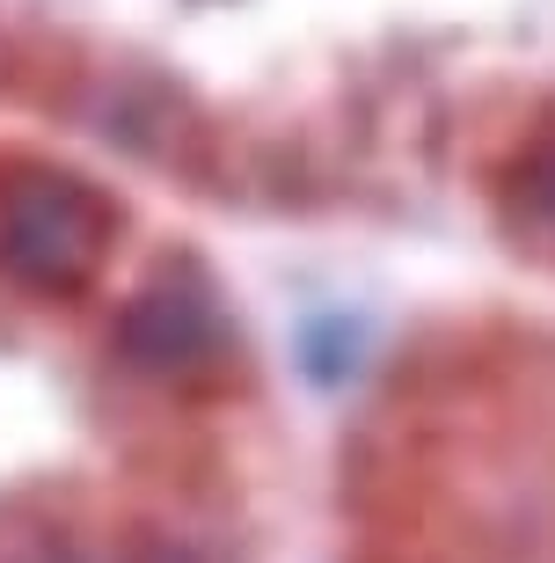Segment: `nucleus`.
Returning a JSON list of instances; mask_svg holds the SVG:
<instances>
[{
	"label": "nucleus",
	"instance_id": "2",
	"mask_svg": "<svg viewBox=\"0 0 555 563\" xmlns=\"http://www.w3.org/2000/svg\"><path fill=\"white\" fill-rule=\"evenodd\" d=\"M206 336H212L206 308L184 300V292H146V300H132V314L118 322V344H124L132 366H184Z\"/></svg>",
	"mask_w": 555,
	"mask_h": 563
},
{
	"label": "nucleus",
	"instance_id": "3",
	"mask_svg": "<svg viewBox=\"0 0 555 563\" xmlns=\"http://www.w3.org/2000/svg\"><path fill=\"white\" fill-rule=\"evenodd\" d=\"M8 563H88L81 549H66V542H30V549H15Z\"/></svg>",
	"mask_w": 555,
	"mask_h": 563
},
{
	"label": "nucleus",
	"instance_id": "1",
	"mask_svg": "<svg viewBox=\"0 0 555 563\" xmlns=\"http://www.w3.org/2000/svg\"><path fill=\"white\" fill-rule=\"evenodd\" d=\"M103 256V206L74 176H8L0 184V264L22 286H81Z\"/></svg>",
	"mask_w": 555,
	"mask_h": 563
}]
</instances>
